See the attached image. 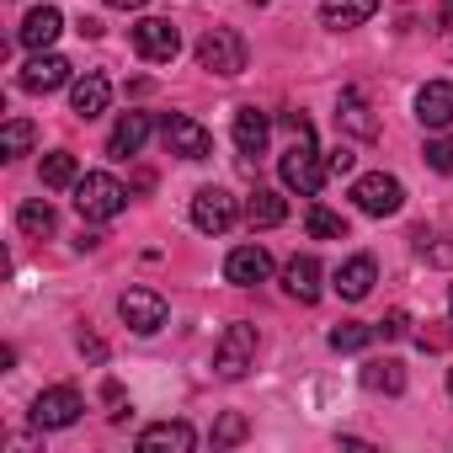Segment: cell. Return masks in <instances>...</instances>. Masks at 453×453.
<instances>
[{
    "mask_svg": "<svg viewBox=\"0 0 453 453\" xmlns=\"http://www.w3.org/2000/svg\"><path fill=\"white\" fill-rule=\"evenodd\" d=\"M17 224H22V235H54V208L33 197V203H22Z\"/></svg>",
    "mask_w": 453,
    "mask_h": 453,
    "instance_id": "f1b7e54d",
    "label": "cell"
},
{
    "mask_svg": "<svg viewBox=\"0 0 453 453\" xmlns=\"http://www.w3.org/2000/svg\"><path fill=\"white\" fill-rule=\"evenodd\" d=\"M160 139H165V150L181 155V160H208V155H213V134H208L197 118H187V112H171V118L160 123Z\"/></svg>",
    "mask_w": 453,
    "mask_h": 453,
    "instance_id": "5b68a950",
    "label": "cell"
},
{
    "mask_svg": "<svg viewBox=\"0 0 453 453\" xmlns=\"http://www.w3.org/2000/svg\"><path fill=\"white\" fill-rule=\"evenodd\" d=\"M304 230H310V235H315V241H347V219H342V213H331V208H320V203H315V208H310V213H304Z\"/></svg>",
    "mask_w": 453,
    "mask_h": 453,
    "instance_id": "d4e9b609",
    "label": "cell"
},
{
    "mask_svg": "<svg viewBox=\"0 0 453 453\" xmlns=\"http://www.w3.org/2000/svg\"><path fill=\"white\" fill-rule=\"evenodd\" d=\"M352 203H357L363 213L384 219V213H400V203H405V187H400V176L368 171V176H357V187H352Z\"/></svg>",
    "mask_w": 453,
    "mask_h": 453,
    "instance_id": "52a82bcc",
    "label": "cell"
},
{
    "mask_svg": "<svg viewBox=\"0 0 453 453\" xmlns=\"http://www.w3.org/2000/svg\"><path fill=\"white\" fill-rule=\"evenodd\" d=\"M373 283H379L373 257H352V262L336 273V294H342V299H352V304H357V299H368V294H373Z\"/></svg>",
    "mask_w": 453,
    "mask_h": 453,
    "instance_id": "ffe728a7",
    "label": "cell"
},
{
    "mask_svg": "<svg viewBox=\"0 0 453 453\" xmlns=\"http://www.w3.org/2000/svg\"><path fill=\"white\" fill-rule=\"evenodd\" d=\"M33 139H38V134H33V123H27V118H12V123H6V134H0V155H6V160H22V155L33 150Z\"/></svg>",
    "mask_w": 453,
    "mask_h": 453,
    "instance_id": "83f0119b",
    "label": "cell"
},
{
    "mask_svg": "<svg viewBox=\"0 0 453 453\" xmlns=\"http://www.w3.org/2000/svg\"><path fill=\"white\" fill-rule=\"evenodd\" d=\"M17 86H22V91H33V96H49V91H59V86H70V59H65V54H43V49H38V54L22 65Z\"/></svg>",
    "mask_w": 453,
    "mask_h": 453,
    "instance_id": "8fae6325",
    "label": "cell"
},
{
    "mask_svg": "<svg viewBox=\"0 0 453 453\" xmlns=\"http://www.w3.org/2000/svg\"><path fill=\"white\" fill-rule=\"evenodd\" d=\"M421 160H426L432 171H453V139H426Z\"/></svg>",
    "mask_w": 453,
    "mask_h": 453,
    "instance_id": "4dcf8cb0",
    "label": "cell"
},
{
    "mask_svg": "<svg viewBox=\"0 0 453 453\" xmlns=\"http://www.w3.org/2000/svg\"><path fill=\"white\" fill-rule=\"evenodd\" d=\"M139 448L144 453H192L197 448V432L187 421H155V426L139 432Z\"/></svg>",
    "mask_w": 453,
    "mask_h": 453,
    "instance_id": "4fadbf2b",
    "label": "cell"
},
{
    "mask_svg": "<svg viewBox=\"0 0 453 453\" xmlns=\"http://www.w3.org/2000/svg\"><path fill=\"white\" fill-rule=\"evenodd\" d=\"M81 411H86L81 389L54 384V389H43V395L33 400V426H38V432H65V426H75V421H81Z\"/></svg>",
    "mask_w": 453,
    "mask_h": 453,
    "instance_id": "277c9868",
    "label": "cell"
},
{
    "mask_svg": "<svg viewBox=\"0 0 453 453\" xmlns=\"http://www.w3.org/2000/svg\"><path fill=\"white\" fill-rule=\"evenodd\" d=\"M118 315H123V326L128 331H139V336H155L160 326H165V299L155 294V288H128L123 299H118Z\"/></svg>",
    "mask_w": 453,
    "mask_h": 453,
    "instance_id": "9c48e42d",
    "label": "cell"
},
{
    "mask_svg": "<svg viewBox=\"0 0 453 453\" xmlns=\"http://www.w3.org/2000/svg\"><path fill=\"white\" fill-rule=\"evenodd\" d=\"M107 6H112V12H139L144 0H107Z\"/></svg>",
    "mask_w": 453,
    "mask_h": 453,
    "instance_id": "836d02e7",
    "label": "cell"
},
{
    "mask_svg": "<svg viewBox=\"0 0 453 453\" xmlns=\"http://www.w3.org/2000/svg\"><path fill=\"white\" fill-rule=\"evenodd\" d=\"M123 208H128V187H123L118 176H107V171H86V176L75 181V213H81V219L107 224V219H118Z\"/></svg>",
    "mask_w": 453,
    "mask_h": 453,
    "instance_id": "7a4b0ae2",
    "label": "cell"
},
{
    "mask_svg": "<svg viewBox=\"0 0 453 453\" xmlns=\"http://www.w3.org/2000/svg\"><path fill=\"white\" fill-rule=\"evenodd\" d=\"M235 219H241V203L224 192V187H203V192L192 197V224H197L203 235H224Z\"/></svg>",
    "mask_w": 453,
    "mask_h": 453,
    "instance_id": "ba28073f",
    "label": "cell"
},
{
    "mask_svg": "<svg viewBox=\"0 0 453 453\" xmlns=\"http://www.w3.org/2000/svg\"><path fill=\"white\" fill-rule=\"evenodd\" d=\"M267 134H273L267 112H257V107H241L235 112V144H241V155H262L267 150Z\"/></svg>",
    "mask_w": 453,
    "mask_h": 453,
    "instance_id": "7402d4cb",
    "label": "cell"
},
{
    "mask_svg": "<svg viewBox=\"0 0 453 453\" xmlns=\"http://www.w3.org/2000/svg\"><path fill=\"white\" fill-rule=\"evenodd\" d=\"M448 395H453V368H448Z\"/></svg>",
    "mask_w": 453,
    "mask_h": 453,
    "instance_id": "d590c367",
    "label": "cell"
},
{
    "mask_svg": "<svg viewBox=\"0 0 453 453\" xmlns=\"http://www.w3.org/2000/svg\"><path fill=\"white\" fill-rule=\"evenodd\" d=\"M283 288H288L299 304H315V299H320V262H315V257H294V262L283 267Z\"/></svg>",
    "mask_w": 453,
    "mask_h": 453,
    "instance_id": "d6986e66",
    "label": "cell"
},
{
    "mask_svg": "<svg viewBox=\"0 0 453 453\" xmlns=\"http://www.w3.org/2000/svg\"><path fill=\"white\" fill-rule=\"evenodd\" d=\"M442 27L453 33V0H442Z\"/></svg>",
    "mask_w": 453,
    "mask_h": 453,
    "instance_id": "e575fe53",
    "label": "cell"
},
{
    "mask_svg": "<svg viewBox=\"0 0 453 453\" xmlns=\"http://www.w3.org/2000/svg\"><path fill=\"white\" fill-rule=\"evenodd\" d=\"M144 139H150V118L144 112H123L118 128H112V139H107V155L112 160H128V155L144 150Z\"/></svg>",
    "mask_w": 453,
    "mask_h": 453,
    "instance_id": "ac0fdd59",
    "label": "cell"
},
{
    "mask_svg": "<svg viewBox=\"0 0 453 453\" xmlns=\"http://www.w3.org/2000/svg\"><path fill=\"white\" fill-rule=\"evenodd\" d=\"M241 437H246V416H235V411L213 426V448H230V442H241Z\"/></svg>",
    "mask_w": 453,
    "mask_h": 453,
    "instance_id": "f546056e",
    "label": "cell"
},
{
    "mask_svg": "<svg viewBox=\"0 0 453 453\" xmlns=\"http://www.w3.org/2000/svg\"><path fill=\"white\" fill-rule=\"evenodd\" d=\"M352 160H357V155H352V150H347V144H342V150H331V155H326V165H331V171H336V176H347V171H352Z\"/></svg>",
    "mask_w": 453,
    "mask_h": 453,
    "instance_id": "d6a6232c",
    "label": "cell"
},
{
    "mask_svg": "<svg viewBox=\"0 0 453 453\" xmlns=\"http://www.w3.org/2000/svg\"><path fill=\"white\" fill-rule=\"evenodd\" d=\"M75 181H81V165H75L70 150L43 155V187H75Z\"/></svg>",
    "mask_w": 453,
    "mask_h": 453,
    "instance_id": "484cf974",
    "label": "cell"
},
{
    "mask_svg": "<svg viewBox=\"0 0 453 453\" xmlns=\"http://www.w3.org/2000/svg\"><path fill=\"white\" fill-rule=\"evenodd\" d=\"M65 33V17H59V6H38V12H27V22L17 27V38H22V49H49L54 38Z\"/></svg>",
    "mask_w": 453,
    "mask_h": 453,
    "instance_id": "e0dca14e",
    "label": "cell"
},
{
    "mask_svg": "<svg viewBox=\"0 0 453 453\" xmlns=\"http://www.w3.org/2000/svg\"><path fill=\"white\" fill-rule=\"evenodd\" d=\"M448 304H453V294H448Z\"/></svg>",
    "mask_w": 453,
    "mask_h": 453,
    "instance_id": "8d00e7d4",
    "label": "cell"
},
{
    "mask_svg": "<svg viewBox=\"0 0 453 453\" xmlns=\"http://www.w3.org/2000/svg\"><path fill=\"white\" fill-rule=\"evenodd\" d=\"M336 123H342L347 134H357V139H379V118H373V107H368V96H363L357 86L342 91V102H336Z\"/></svg>",
    "mask_w": 453,
    "mask_h": 453,
    "instance_id": "2e32d148",
    "label": "cell"
},
{
    "mask_svg": "<svg viewBox=\"0 0 453 453\" xmlns=\"http://www.w3.org/2000/svg\"><path fill=\"white\" fill-rule=\"evenodd\" d=\"M416 118L426 128H453V81H426L416 91Z\"/></svg>",
    "mask_w": 453,
    "mask_h": 453,
    "instance_id": "5bb4252c",
    "label": "cell"
},
{
    "mask_svg": "<svg viewBox=\"0 0 453 453\" xmlns=\"http://www.w3.org/2000/svg\"><path fill=\"white\" fill-rule=\"evenodd\" d=\"M373 12H379V0H326V6H320V22H326L331 33H347V27H363Z\"/></svg>",
    "mask_w": 453,
    "mask_h": 453,
    "instance_id": "44dd1931",
    "label": "cell"
},
{
    "mask_svg": "<svg viewBox=\"0 0 453 453\" xmlns=\"http://www.w3.org/2000/svg\"><path fill=\"white\" fill-rule=\"evenodd\" d=\"M288 128H294V150L278 160V171H283V187H294L299 197H315L331 165L320 160V150H315V128H310V118H304V112H288Z\"/></svg>",
    "mask_w": 453,
    "mask_h": 453,
    "instance_id": "6da1fadb",
    "label": "cell"
},
{
    "mask_svg": "<svg viewBox=\"0 0 453 453\" xmlns=\"http://www.w3.org/2000/svg\"><path fill=\"white\" fill-rule=\"evenodd\" d=\"M197 65L208 75H241L246 70V38L235 27H208L197 38Z\"/></svg>",
    "mask_w": 453,
    "mask_h": 453,
    "instance_id": "3957f363",
    "label": "cell"
},
{
    "mask_svg": "<svg viewBox=\"0 0 453 453\" xmlns=\"http://www.w3.org/2000/svg\"><path fill=\"white\" fill-rule=\"evenodd\" d=\"M373 336H379V326H357V320H347V326H331V352H363Z\"/></svg>",
    "mask_w": 453,
    "mask_h": 453,
    "instance_id": "4316f807",
    "label": "cell"
},
{
    "mask_svg": "<svg viewBox=\"0 0 453 453\" xmlns=\"http://www.w3.org/2000/svg\"><path fill=\"white\" fill-rule=\"evenodd\" d=\"M405 331H411V315H405V310H389V315L379 320V336H389V342L405 336Z\"/></svg>",
    "mask_w": 453,
    "mask_h": 453,
    "instance_id": "1f68e13d",
    "label": "cell"
},
{
    "mask_svg": "<svg viewBox=\"0 0 453 453\" xmlns=\"http://www.w3.org/2000/svg\"><path fill=\"white\" fill-rule=\"evenodd\" d=\"M107 96H112V86H107V75H96V70H86L75 86H70V112L75 118H102L107 112Z\"/></svg>",
    "mask_w": 453,
    "mask_h": 453,
    "instance_id": "9a60e30c",
    "label": "cell"
},
{
    "mask_svg": "<svg viewBox=\"0 0 453 453\" xmlns=\"http://www.w3.org/2000/svg\"><path fill=\"white\" fill-rule=\"evenodd\" d=\"M224 278H230L235 288H257V283H267V278H273V257H267V246H235L230 262H224Z\"/></svg>",
    "mask_w": 453,
    "mask_h": 453,
    "instance_id": "7c38bea8",
    "label": "cell"
},
{
    "mask_svg": "<svg viewBox=\"0 0 453 453\" xmlns=\"http://www.w3.org/2000/svg\"><path fill=\"white\" fill-rule=\"evenodd\" d=\"M257 363V326H230L224 331V342H219V352H213V373L219 379H241L246 368Z\"/></svg>",
    "mask_w": 453,
    "mask_h": 453,
    "instance_id": "8992f818",
    "label": "cell"
},
{
    "mask_svg": "<svg viewBox=\"0 0 453 453\" xmlns=\"http://www.w3.org/2000/svg\"><path fill=\"white\" fill-rule=\"evenodd\" d=\"M134 49H139L150 65H171V59L181 54V33H176L165 17H144V22L134 27Z\"/></svg>",
    "mask_w": 453,
    "mask_h": 453,
    "instance_id": "30bf717a",
    "label": "cell"
},
{
    "mask_svg": "<svg viewBox=\"0 0 453 453\" xmlns=\"http://www.w3.org/2000/svg\"><path fill=\"white\" fill-rule=\"evenodd\" d=\"M363 384L379 389V395H400V389H405V363H400V357H379V363L363 368Z\"/></svg>",
    "mask_w": 453,
    "mask_h": 453,
    "instance_id": "cb8c5ba5",
    "label": "cell"
},
{
    "mask_svg": "<svg viewBox=\"0 0 453 453\" xmlns=\"http://www.w3.org/2000/svg\"><path fill=\"white\" fill-rule=\"evenodd\" d=\"M246 219H251V230H273V224H283V219H288V203H283V192H273V187H257V192H251V203H246Z\"/></svg>",
    "mask_w": 453,
    "mask_h": 453,
    "instance_id": "603a6c76",
    "label": "cell"
}]
</instances>
